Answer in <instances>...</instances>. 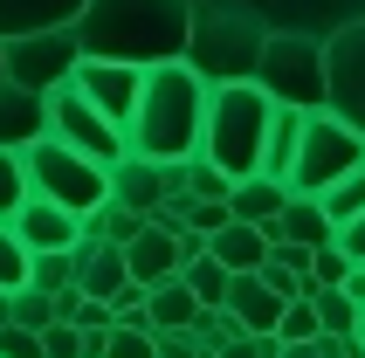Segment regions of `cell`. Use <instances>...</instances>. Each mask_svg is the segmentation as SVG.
I'll return each mask as SVG.
<instances>
[{"label": "cell", "mask_w": 365, "mask_h": 358, "mask_svg": "<svg viewBox=\"0 0 365 358\" xmlns=\"http://www.w3.org/2000/svg\"><path fill=\"white\" fill-rule=\"evenodd\" d=\"M35 138H48L41 97H28V90H14V83L0 76V152H28Z\"/></svg>", "instance_id": "ac0fdd59"}, {"label": "cell", "mask_w": 365, "mask_h": 358, "mask_svg": "<svg viewBox=\"0 0 365 358\" xmlns=\"http://www.w3.org/2000/svg\"><path fill=\"white\" fill-rule=\"evenodd\" d=\"M76 28L62 21V28H35V35H14L0 41V76L14 83V90H28V97H48V90H62V83L76 76Z\"/></svg>", "instance_id": "ba28073f"}, {"label": "cell", "mask_w": 365, "mask_h": 358, "mask_svg": "<svg viewBox=\"0 0 365 358\" xmlns=\"http://www.w3.org/2000/svg\"><path fill=\"white\" fill-rule=\"evenodd\" d=\"M103 358H152V331H138V324H110V331H103Z\"/></svg>", "instance_id": "d6a6232c"}, {"label": "cell", "mask_w": 365, "mask_h": 358, "mask_svg": "<svg viewBox=\"0 0 365 358\" xmlns=\"http://www.w3.org/2000/svg\"><path fill=\"white\" fill-rule=\"evenodd\" d=\"M138 227H145V220L131 214V207H118V200H103L97 214L83 220V235H90V241H110V248H124V241L138 235Z\"/></svg>", "instance_id": "484cf974"}, {"label": "cell", "mask_w": 365, "mask_h": 358, "mask_svg": "<svg viewBox=\"0 0 365 358\" xmlns=\"http://www.w3.org/2000/svg\"><path fill=\"white\" fill-rule=\"evenodd\" d=\"M227 317L242 324V338H276V317H283V297L269 290L262 276H235L227 282Z\"/></svg>", "instance_id": "2e32d148"}, {"label": "cell", "mask_w": 365, "mask_h": 358, "mask_svg": "<svg viewBox=\"0 0 365 358\" xmlns=\"http://www.w3.org/2000/svg\"><path fill=\"white\" fill-rule=\"evenodd\" d=\"M262 21L269 35H310V41H331L365 21V0H235Z\"/></svg>", "instance_id": "9c48e42d"}, {"label": "cell", "mask_w": 365, "mask_h": 358, "mask_svg": "<svg viewBox=\"0 0 365 358\" xmlns=\"http://www.w3.org/2000/svg\"><path fill=\"white\" fill-rule=\"evenodd\" d=\"M69 90H76L103 124H124L131 103H138V69H131V62H90V56H83L76 76H69Z\"/></svg>", "instance_id": "7c38bea8"}, {"label": "cell", "mask_w": 365, "mask_h": 358, "mask_svg": "<svg viewBox=\"0 0 365 358\" xmlns=\"http://www.w3.org/2000/svg\"><path fill=\"white\" fill-rule=\"evenodd\" d=\"M365 165V138L331 111H304V138H297V165H289V193L317 200L331 179H345Z\"/></svg>", "instance_id": "8992f818"}, {"label": "cell", "mask_w": 365, "mask_h": 358, "mask_svg": "<svg viewBox=\"0 0 365 358\" xmlns=\"http://www.w3.org/2000/svg\"><path fill=\"white\" fill-rule=\"evenodd\" d=\"M0 358H41V338L21 324H0Z\"/></svg>", "instance_id": "8d00e7d4"}, {"label": "cell", "mask_w": 365, "mask_h": 358, "mask_svg": "<svg viewBox=\"0 0 365 358\" xmlns=\"http://www.w3.org/2000/svg\"><path fill=\"white\" fill-rule=\"evenodd\" d=\"M28 200V173H21V152H0V220H14V207Z\"/></svg>", "instance_id": "1f68e13d"}, {"label": "cell", "mask_w": 365, "mask_h": 358, "mask_svg": "<svg viewBox=\"0 0 365 358\" xmlns=\"http://www.w3.org/2000/svg\"><path fill=\"white\" fill-rule=\"evenodd\" d=\"M331 248H338V255H345L351 269H365V214H359V220H345V227L331 235Z\"/></svg>", "instance_id": "d590c367"}, {"label": "cell", "mask_w": 365, "mask_h": 358, "mask_svg": "<svg viewBox=\"0 0 365 358\" xmlns=\"http://www.w3.org/2000/svg\"><path fill=\"white\" fill-rule=\"evenodd\" d=\"M7 324H21V331H48V324H56V297H41V290H14V297H7Z\"/></svg>", "instance_id": "f1b7e54d"}, {"label": "cell", "mask_w": 365, "mask_h": 358, "mask_svg": "<svg viewBox=\"0 0 365 358\" xmlns=\"http://www.w3.org/2000/svg\"><path fill=\"white\" fill-rule=\"evenodd\" d=\"M110 200L131 207L138 220H152L165 207V173H159V165H145V159H118V165H110Z\"/></svg>", "instance_id": "d6986e66"}, {"label": "cell", "mask_w": 365, "mask_h": 358, "mask_svg": "<svg viewBox=\"0 0 365 358\" xmlns=\"http://www.w3.org/2000/svg\"><path fill=\"white\" fill-rule=\"evenodd\" d=\"M69 262H76V297H90V303H110L118 290H131L124 248H110V241H90V235H83L76 248H69Z\"/></svg>", "instance_id": "5bb4252c"}, {"label": "cell", "mask_w": 365, "mask_h": 358, "mask_svg": "<svg viewBox=\"0 0 365 358\" xmlns=\"http://www.w3.org/2000/svg\"><path fill=\"white\" fill-rule=\"evenodd\" d=\"M207 255L221 262L227 276H255V269H262V255H269V241H262V227H242V220H227L221 235L207 241Z\"/></svg>", "instance_id": "603a6c76"}, {"label": "cell", "mask_w": 365, "mask_h": 358, "mask_svg": "<svg viewBox=\"0 0 365 358\" xmlns=\"http://www.w3.org/2000/svg\"><path fill=\"white\" fill-rule=\"evenodd\" d=\"M110 324H138V331H152V310H145V290H138V282L110 297Z\"/></svg>", "instance_id": "e575fe53"}, {"label": "cell", "mask_w": 365, "mask_h": 358, "mask_svg": "<svg viewBox=\"0 0 365 358\" xmlns=\"http://www.w3.org/2000/svg\"><path fill=\"white\" fill-rule=\"evenodd\" d=\"M145 310H152V331H193L200 324V303H193V290L180 276L159 282V290H145Z\"/></svg>", "instance_id": "cb8c5ba5"}, {"label": "cell", "mask_w": 365, "mask_h": 358, "mask_svg": "<svg viewBox=\"0 0 365 358\" xmlns=\"http://www.w3.org/2000/svg\"><path fill=\"white\" fill-rule=\"evenodd\" d=\"M186 21H193V0H83L69 28L90 62L152 69L186 56Z\"/></svg>", "instance_id": "7a4b0ae2"}, {"label": "cell", "mask_w": 365, "mask_h": 358, "mask_svg": "<svg viewBox=\"0 0 365 358\" xmlns=\"http://www.w3.org/2000/svg\"><path fill=\"white\" fill-rule=\"evenodd\" d=\"M7 227H14V241L28 248V255H69V248L83 241V220L69 214V207H56V200H41V193L21 200Z\"/></svg>", "instance_id": "4fadbf2b"}, {"label": "cell", "mask_w": 365, "mask_h": 358, "mask_svg": "<svg viewBox=\"0 0 365 358\" xmlns=\"http://www.w3.org/2000/svg\"><path fill=\"white\" fill-rule=\"evenodd\" d=\"M276 338H283V344H317V338H324V331H317V310H310L304 297L283 303V317H276Z\"/></svg>", "instance_id": "f546056e"}, {"label": "cell", "mask_w": 365, "mask_h": 358, "mask_svg": "<svg viewBox=\"0 0 365 358\" xmlns=\"http://www.w3.org/2000/svg\"><path fill=\"white\" fill-rule=\"evenodd\" d=\"M0 290L14 297V290H28V248L14 241V227L0 220Z\"/></svg>", "instance_id": "4dcf8cb0"}, {"label": "cell", "mask_w": 365, "mask_h": 358, "mask_svg": "<svg viewBox=\"0 0 365 358\" xmlns=\"http://www.w3.org/2000/svg\"><path fill=\"white\" fill-rule=\"evenodd\" d=\"M331 235H338V227H331V214L317 207V200H297V193H289L283 214L262 227L269 248H283V241H297V248H331Z\"/></svg>", "instance_id": "e0dca14e"}, {"label": "cell", "mask_w": 365, "mask_h": 358, "mask_svg": "<svg viewBox=\"0 0 365 358\" xmlns=\"http://www.w3.org/2000/svg\"><path fill=\"white\" fill-rule=\"evenodd\" d=\"M41 111H48V138L69 145V152H83V159H97V165H118L124 159V138H118V124H103L90 103L62 83V90H48L41 97Z\"/></svg>", "instance_id": "30bf717a"}, {"label": "cell", "mask_w": 365, "mask_h": 358, "mask_svg": "<svg viewBox=\"0 0 365 358\" xmlns=\"http://www.w3.org/2000/svg\"><path fill=\"white\" fill-rule=\"evenodd\" d=\"M21 173H28V193L69 207L76 220H90L103 200H110V165L83 159V152H69V145H56V138L28 145V152H21Z\"/></svg>", "instance_id": "5b68a950"}, {"label": "cell", "mask_w": 365, "mask_h": 358, "mask_svg": "<svg viewBox=\"0 0 365 358\" xmlns=\"http://www.w3.org/2000/svg\"><path fill=\"white\" fill-rule=\"evenodd\" d=\"M124 269H131V282H138V290H159V282L180 276V241L165 235V227H152V220H145L138 235L124 241Z\"/></svg>", "instance_id": "9a60e30c"}, {"label": "cell", "mask_w": 365, "mask_h": 358, "mask_svg": "<svg viewBox=\"0 0 365 358\" xmlns=\"http://www.w3.org/2000/svg\"><path fill=\"white\" fill-rule=\"evenodd\" d=\"M262 48H269V28L248 14V7H235V0H193L180 62L207 83V90H221V83H255Z\"/></svg>", "instance_id": "3957f363"}, {"label": "cell", "mask_w": 365, "mask_h": 358, "mask_svg": "<svg viewBox=\"0 0 365 358\" xmlns=\"http://www.w3.org/2000/svg\"><path fill=\"white\" fill-rule=\"evenodd\" d=\"M28 290H41V297L76 290V262L69 255H28Z\"/></svg>", "instance_id": "83f0119b"}, {"label": "cell", "mask_w": 365, "mask_h": 358, "mask_svg": "<svg viewBox=\"0 0 365 358\" xmlns=\"http://www.w3.org/2000/svg\"><path fill=\"white\" fill-rule=\"evenodd\" d=\"M0 324H7V290H0Z\"/></svg>", "instance_id": "ab89813d"}, {"label": "cell", "mask_w": 365, "mask_h": 358, "mask_svg": "<svg viewBox=\"0 0 365 358\" xmlns=\"http://www.w3.org/2000/svg\"><path fill=\"white\" fill-rule=\"evenodd\" d=\"M269 111L276 103L255 90V83H221V90H207V118H200V152L214 173L227 179H248L255 159H262V131H269Z\"/></svg>", "instance_id": "277c9868"}, {"label": "cell", "mask_w": 365, "mask_h": 358, "mask_svg": "<svg viewBox=\"0 0 365 358\" xmlns=\"http://www.w3.org/2000/svg\"><path fill=\"white\" fill-rule=\"evenodd\" d=\"M227 193H235V179H227V173H214L207 159L186 165V200H227Z\"/></svg>", "instance_id": "836d02e7"}, {"label": "cell", "mask_w": 365, "mask_h": 358, "mask_svg": "<svg viewBox=\"0 0 365 358\" xmlns=\"http://www.w3.org/2000/svg\"><path fill=\"white\" fill-rule=\"evenodd\" d=\"M324 111L365 138V21L324 41Z\"/></svg>", "instance_id": "8fae6325"}, {"label": "cell", "mask_w": 365, "mask_h": 358, "mask_svg": "<svg viewBox=\"0 0 365 358\" xmlns=\"http://www.w3.org/2000/svg\"><path fill=\"white\" fill-rule=\"evenodd\" d=\"M351 338H359V352H365V303H359V331H351Z\"/></svg>", "instance_id": "f35d334b"}, {"label": "cell", "mask_w": 365, "mask_h": 358, "mask_svg": "<svg viewBox=\"0 0 365 358\" xmlns=\"http://www.w3.org/2000/svg\"><path fill=\"white\" fill-rule=\"evenodd\" d=\"M200 118H207V83L186 62H152L138 69V103L118 124L124 159L145 165H180L200 152Z\"/></svg>", "instance_id": "6da1fadb"}, {"label": "cell", "mask_w": 365, "mask_h": 358, "mask_svg": "<svg viewBox=\"0 0 365 358\" xmlns=\"http://www.w3.org/2000/svg\"><path fill=\"white\" fill-rule=\"evenodd\" d=\"M83 0H0V41L14 35H35V28H62V21H76Z\"/></svg>", "instance_id": "7402d4cb"}, {"label": "cell", "mask_w": 365, "mask_h": 358, "mask_svg": "<svg viewBox=\"0 0 365 358\" xmlns=\"http://www.w3.org/2000/svg\"><path fill=\"white\" fill-rule=\"evenodd\" d=\"M297 138H304V111H269V131H262V159H255V173L276 179V186H289V165H297Z\"/></svg>", "instance_id": "ffe728a7"}, {"label": "cell", "mask_w": 365, "mask_h": 358, "mask_svg": "<svg viewBox=\"0 0 365 358\" xmlns=\"http://www.w3.org/2000/svg\"><path fill=\"white\" fill-rule=\"evenodd\" d=\"M283 358H317V344H283Z\"/></svg>", "instance_id": "74e56055"}, {"label": "cell", "mask_w": 365, "mask_h": 358, "mask_svg": "<svg viewBox=\"0 0 365 358\" xmlns=\"http://www.w3.org/2000/svg\"><path fill=\"white\" fill-rule=\"evenodd\" d=\"M255 90L283 111H324V41L269 35L262 62H255Z\"/></svg>", "instance_id": "52a82bcc"}, {"label": "cell", "mask_w": 365, "mask_h": 358, "mask_svg": "<svg viewBox=\"0 0 365 358\" xmlns=\"http://www.w3.org/2000/svg\"><path fill=\"white\" fill-rule=\"evenodd\" d=\"M317 207L331 214V227L359 220V214H365V165H359V173H345V179H331L324 193H317Z\"/></svg>", "instance_id": "d4e9b609"}, {"label": "cell", "mask_w": 365, "mask_h": 358, "mask_svg": "<svg viewBox=\"0 0 365 358\" xmlns=\"http://www.w3.org/2000/svg\"><path fill=\"white\" fill-rule=\"evenodd\" d=\"M310 310H317V331H324V338H351V331H359V303H351L345 290H317Z\"/></svg>", "instance_id": "4316f807"}, {"label": "cell", "mask_w": 365, "mask_h": 358, "mask_svg": "<svg viewBox=\"0 0 365 358\" xmlns=\"http://www.w3.org/2000/svg\"><path fill=\"white\" fill-rule=\"evenodd\" d=\"M283 200H289V186H276V179H262V173H248V179H235L227 214L242 220V227H269V220L283 214Z\"/></svg>", "instance_id": "44dd1931"}]
</instances>
